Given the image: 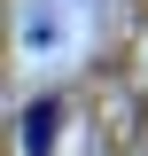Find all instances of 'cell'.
Returning <instances> with one entry per match:
<instances>
[{
	"label": "cell",
	"instance_id": "7a4b0ae2",
	"mask_svg": "<svg viewBox=\"0 0 148 156\" xmlns=\"http://www.w3.org/2000/svg\"><path fill=\"white\" fill-rule=\"evenodd\" d=\"M78 8H93V0H78Z\"/></svg>",
	"mask_w": 148,
	"mask_h": 156
},
{
	"label": "cell",
	"instance_id": "6da1fadb",
	"mask_svg": "<svg viewBox=\"0 0 148 156\" xmlns=\"http://www.w3.org/2000/svg\"><path fill=\"white\" fill-rule=\"evenodd\" d=\"M62 117H70V101L55 94V86H47V94H31L23 101V156H55V140H62Z\"/></svg>",
	"mask_w": 148,
	"mask_h": 156
}]
</instances>
